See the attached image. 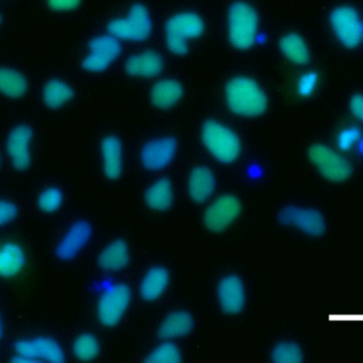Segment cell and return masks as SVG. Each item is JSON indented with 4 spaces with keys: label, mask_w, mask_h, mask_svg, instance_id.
<instances>
[{
    "label": "cell",
    "mask_w": 363,
    "mask_h": 363,
    "mask_svg": "<svg viewBox=\"0 0 363 363\" xmlns=\"http://www.w3.org/2000/svg\"><path fill=\"white\" fill-rule=\"evenodd\" d=\"M28 91L27 78L10 67H0V94L10 99H20Z\"/></svg>",
    "instance_id": "27"
},
{
    "label": "cell",
    "mask_w": 363,
    "mask_h": 363,
    "mask_svg": "<svg viewBox=\"0 0 363 363\" xmlns=\"http://www.w3.org/2000/svg\"><path fill=\"white\" fill-rule=\"evenodd\" d=\"M318 84V74L315 71H309L305 72L303 75L299 77L298 82H296V91L301 96H309Z\"/></svg>",
    "instance_id": "33"
},
{
    "label": "cell",
    "mask_w": 363,
    "mask_h": 363,
    "mask_svg": "<svg viewBox=\"0 0 363 363\" xmlns=\"http://www.w3.org/2000/svg\"><path fill=\"white\" fill-rule=\"evenodd\" d=\"M241 213V201L234 194L218 196L204 211L203 223L210 231L225 230Z\"/></svg>",
    "instance_id": "14"
},
{
    "label": "cell",
    "mask_w": 363,
    "mask_h": 363,
    "mask_svg": "<svg viewBox=\"0 0 363 363\" xmlns=\"http://www.w3.org/2000/svg\"><path fill=\"white\" fill-rule=\"evenodd\" d=\"M26 252L23 247L14 241L0 245V277L11 278L18 275L26 267Z\"/></svg>",
    "instance_id": "23"
},
{
    "label": "cell",
    "mask_w": 363,
    "mask_h": 363,
    "mask_svg": "<svg viewBox=\"0 0 363 363\" xmlns=\"http://www.w3.org/2000/svg\"><path fill=\"white\" fill-rule=\"evenodd\" d=\"M92 238V224L85 218L75 220L55 245L54 254L61 261L77 258Z\"/></svg>",
    "instance_id": "12"
},
{
    "label": "cell",
    "mask_w": 363,
    "mask_h": 363,
    "mask_svg": "<svg viewBox=\"0 0 363 363\" xmlns=\"http://www.w3.org/2000/svg\"><path fill=\"white\" fill-rule=\"evenodd\" d=\"M183 95L180 81L174 78H163L153 84L150 89V102L159 109H167L176 105Z\"/></svg>",
    "instance_id": "21"
},
{
    "label": "cell",
    "mask_w": 363,
    "mask_h": 363,
    "mask_svg": "<svg viewBox=\"0 0 363 363\" xmlns=\"http://www.w3.org/2000/svg\"><path fill=\"white\" fill-rule=\"evenodd\" d=\"M169 285V271L164 267L156 265L146 271L143 275L139 294L145 301H155L157 299Z\"/></svg>",
    "instance_id": "24"
},
{
    "label": "cell",
    "mask_w": 363,
    "mask_h": 363,
    "mask_svg": "<svg viewBox=\"0 0 363 363\" xmlns=\"http://www.w3.org/2000/svg\"><path fill=\"white\" fill-rule=\"evenodd\" d=\"M217 298L221 309L228 315H237L244 309L245 291L237 275L224 277L217 286Z\"/></svg>",
    "instance_id": "16"
},
{
    "label": "cell",
    "mask_w": 363,
    "mask_h": 363,
    "mask_svg": "<svg viewBox=\"0 0 363 363\" xmlns=\"http://www.w3.org/2000/svg\"><path fill=\"white\" fill-rule=\"evenodd\" d=\"M225 102L240 116H258L265 112L268 99L258 82L248 77H234L225 84Z\"/></svg>",
    "instance_id": "1"
},
{
    "label": "cell",
    "mask_w": 363,
    "mask_h": 363,
    "mask_svg": "<svg viewBox=\"0 0 363 363\" xmlns=\"http://www.w3.org/2000/svg\"><path fill=\"white\" fill-rule=\"evenodd\" d=\"M72 353L78 360L89 362L99 356L101 345L95 335L89 332L79 333L72 342Z\"/></svg>",
    "instance_id": "29"
},
{
    "label": "cell",
    "mask_w": 363,
    "mask_h": 363,
    "mask_svg": "<svg viewBox=\"0 0 363 363\" xmlns=\"http://www.w3.org/2000/svg\"><path fill=\"white\" fill-rule=\"evenodd\" d=\"M72 98V86L60 78H50L43 86V102L50 109H60Z\"/></svg>",
    "instance_id": "25"
},
{
    "label": "cell",
    "mask_w": 363,
    "mask_h": 363,
    "mask_svg": "<svg viewBox=\"0 0 363 363\" xmlns=\"http://www.w3.org/2000/svg\"><path fill=\"white\" fill-rule=\"evenodd\" d=\"M278 220L289 227H295L296 230L312 235L320 237L326 231V221L323 214L311 207H298V206H286L279 214Z\"/></svg>",
    "instance_id": "10"
},
{
    "label": "cell",
    "mask_w": 363,
    "mask_h": 363,
    "mask_svg": "<svg viewBox=\"0 0 363 363\" xmlns=\"http://www.w3.org/2000/svg\"><path fill=\"white\" fill-rule=\"evenodd\" d=\"M145 203L156 211L167 210L173 204V187L167 177H160L153 182L145 191Z\"/></svg>",
    "instance_id": "26"
},
{
    "label": "cell",
    "mask_w": 363,
    "mask_h": 363,
    "mask_svg": "<svg viewBox=\"0 0 363 363\" xmlns=\"http://www.w3.org/2000/svg\"><path fill=\"white\" fill-rule=\"evenodd\" d=\"M216 189V177L207 166H196L187 177V191L193 201L204 203Z\"/></svg>",
    "instance_id": "20"
},
{
    "label": "cell",
    "mask_w": 363,
    "mask_h": 363,
    "mask_svg": "<svg viewBox=\"0 0 363 363\" xmlns=\"http://www.w3.org/2000/svg\"><path fill=\"white\" fill-rule=\"evenodd\" d=\"M16 353L24 354L34 360L35 363L41 360H47L51 363H62L65 362V353L61 345L50 336H34L18 339L14 343Z\"/></svg>",
    "instance_id": "13"
},
{
    "label": "cell",
    "mask_w": 363,
    "mask_h": 363,
    "mask_svg": "<svg viewBox=\"0 0 363 363\" xmlns=\"http://www.w3.org/2000/svg\"><path fill=\"white\" fill-rule=\"evenodd\" d=\"M201 140L208 153L221 163H233L241 152L240 138L234 130L216 119L201 125Z\"/></svg>",
    "instance_id": "3"
},
{
    "label": "cell",
    "mask_w": 363,
    "mask_h": 363,
    "mask_svg": "<svg viewBox=\"0 0 363 363\" xmlns=\"http://www.w3.org/2000/svg\"><path fill=\"white\" fill-rule=\"evenodd\" d=\"M0 24H1V16H0Z\"/></svg>",
    "instance_id": "41"
},
{
    "label": "cell",
    "mask_w": 363,
    "mask_h": 363,
    "mask_svg": "<svg viewBox=\"0 0 363 363\" xmlns=\"http://www.w3.org/2000/svg\"><path fill=\"white\" fill-rule=\"evenodd\" d=\"M125 72L129 77L153 78L163 69V58L153 50H143L128 57L123 64Z\"/></svg>",
    "instance_id": "17"
},
{
    "label": "cell",
    "mask_w": 363,
    "mask_h": 363,
    "mask_svg": "<svg viewBox=\"0 0 363 363\" xmlns=\"http://www.w3.org/2000/svg\"><path fill=\"white\" fill-rule=\"evenodd\" d=\"M271 359L281 363H298L302 360V350L294 342H281L274 346Z\"/></svg>",
    "instance_id": "32"
},
{
    "label": "cell",
    "mask_w": 363,
    "mask_h": 363,
    "mask_svg": "<svg viewBox=\"0 0 363 363\" xmlns=\"http://www.w3.org/2000/svg\"><path fill=\"white\" fill-rule=\"evenodd\" d=\"M329 23L333 34L346 48L357 47L363 40V24L357 11L350 6H337L330 11Z\"/></svg>",
    "instance_id": "8"
},
{
    "label": "cell",
    "mask_w": 363,
    "mask_h": 363,
    "mask_svg": "<svg viewBox=\"0 0 363 363\" xmlns=\"http://www.w3.org/2000/svg\"><path fill=\"white\" fill-rule=\"evenodd\" d=\"M349 106H350L352 113H353L357 119L363 121V95L354 94V95L350 98Z\"/></svg>",
    "instance_id": "37"
},
{
    "label": "cell",
    "mask_w": 363,
    "mask_h": 363,
    "mask_svg": "<svg viewBox=\"0 0 363 363\" xmlns=\"http://www.w3.org/2000/svg\"><path fill=\"white\" fill-rule=\"evenodd\" d=\"M64 203V191L57 186L45 187L37 197V206L43 213H55Z\"/></svg>",
    "instance_id": "30"
},
{
    "label": "cell",
    "mask_w": 363,
    "mask_h": 363,
    "mask_svg": "<svg viewBox=\"0 0 363 363\" xmlns=\"http://www.w3.org/2000/svg\"><path fill=\"white\" fill-rule=\"evenodd\" d=\"M227 33L233 47L238 50L252 47L258 33L257 10L247 1H234L227 13Z\"/></svg>",
    "instance_id": "2"
},
{
    "label": "cell",
    "mask_w": 363,
    "mask_h": 363,
    "mask_svg": "<svg viewBox=\"0 0 363 363\" xmlns=\"http://www.w3.org/2000/svg\"><path fill=\"white\" fill-rule=\"evenodd\" d=\"M279 50L288 61L296 65H305L309 61L308 45L305 40L296 33H288L282 35L279 40Z\"/></svg>",
    "instance_id": "28"
},
{
    "label": "cell",
    "mask_w": 363,
    "mask_h": 363,
    "mask_svg": "<svg viewBox=\"0 0 363 363\" xmlns=\"http://www.w3.org/2000/svg\"><path fill=\"white\" fill-rule=\"evenodd\" d=\"M193 329V318L186 311L170 312L159 325L157 336L163 340H172L186 336Z\"/></svg>",
    "instance_id": "22"
},
{
    "label": "cell",
    "mask_w": 363,
    "mask_h": 363,
    "mask_svg": "<svg viewBox=\"0 0 363 363\" xmlns=\"http://www.w3.org/2000/svg\"><path fill=\"white\" fill-rule=\"evenodd\" d=\"M129 247L122 238H115L108 242L98 254V267L105 272H118L129 262Z\"/></svg>",
    "instance_id": "19"
},
{
    "label": "cell",
    "mask_w": 363,
    "mask_h": 363,
    "mask_svg": "<svg viewBox=\"0 0 363 363\" xmlns=\"http://www.w3.org/2000/svg\"><path fill=\"white\" fill-rule=\"evenodd\" d=\"M34 132L28 123H17L13 126L6 138V152L11 166L24 172L31 166V140Z\"/></svg>",
    "instance_id": "11"
},
{
    "label": "cell",
    "mask_w": 363,
    "mask_h": 363,
    "mask_svg": "<svg viewBox=\"0 0 363 363\" xmlns=\"http://www.w3.org/2000/svg\"><path fill=\"white\" fill-rule=\"evenodd\" d=\"M0 166H1V155H0Z\"/></svg>",
    "instance_id": "40"
},
{
    "label": "cell",
    "mask_w": 363,
    "mask_h": 363,
    "mask_svg": "<svg viewBox=\"0 0 363 363\" xmlns=\"http://www.w3.org/2000/svg\"><path fill=\"white\" fill-rule=\"evenodd\" d=\"M360 132L356 128H346L337 136V145L342 150H349L359 139Z\"/></svg>",
    "instance_id": "35"
},
{
    "label": "cell",
    "mask_w": 363,
    "mask_h": 363,
    "mask_svg": "<svg viewBox=\"0 0 363 363\" xmlns=\"http://www.w3.org/2000/svg\"><path fill=\"white\" fill-rule=\"evenodd\" d=\"M3 333H4V325H3V319H1V315H0V339L3 337Z\"/></svg>",
    "instance_id": "38"
},
{
    "label": "cell",
    "mask_w": 363,
    "mask_h": 363,
    "mask_svg": "<svg viewBox=\"0 0 363 363\" xmlns=\"http://www.w3.org/2000/svg\"><path fill=\"white\" fill-rule=\"evenodd\" d=\"M106 28L118 40L145 41L152 33V18L146 6L136 3L129 9L126 17L111 20Z\"/></svg>",
    "instance_id": "5"
},
{
    "label": "cell",
    "mask_w": 363,
    "mask_h": 363,
    "mask_svg": "<svg viewBox=\"0 0 363 363\" xmlns=\"http://www.w3.org/2000/svg\"><path fill=\"white\" fill-rule=\"evenodd\" d=\"M18 216V207L14 201L0 199V227L14 221Z\"/></svg>",
    "instance_id": "34"
},
{
    "label": "cell",
    "mask_w": 363,
    "mask_h": 363,
    "mask_svg": "<svg viewBox=\"0 0 363 363\" xmlns=\"http://www.w3.org/2000/svg\"><path fill=\"white\" fill-rule=\"evenodd\" d=\"M308 156L319 173L330 182H345L352 174L350 162L326 145L313 143L308 150Z\"/></svg>",
    "instance_id": "7"
},
{
    "label": "cell",
    "mask_w": 363,
    "mask_h": 363,
    "mask_svg": "<svg viewBox=\"0 0 363 363\" xmlns=\"http://www.w3.org/2000/svg\"><path fill=\"white\" fill-rule=\"evenodd\" d=\"M180 360V350L172 342H162L145 359L147 363H177Z\"/></svg>",
    "instance_id": "31"
},
{
    "label": "cell",
    "mask_w": 363,
    "mask_h": 363,
    "mask_svg": "<svg viewBox=\"0 0 363 363\" xmlns=\"http://www.w3.org/2000/svg\"><path fill=\"white\" fill-rule=\"evenodd\" d=\"M360 149H362V152H363V143H362V145H360Z\"/></svg>",
    "instance_id": "39"
},
{
    "label": "cell",
    "mask_w": 363,
    "mask_h": 363,
    "mask_svg": "<svg viewBox=\"0 0 363 363\" xmlns=\"http://www.w3.org/2000/svg\"><path fill=\"white\" fill-rule=\"evenodd\" d=\"M130 288L123 282H116L106 286L96 303V315L99 322L106 328L118 325L130 303Z\"/></svg>",
    "instance_id": "6"
},
{
    "label": "cell",
    "mask_w": 363,
    "mask_h": 363,
    "mask_svg": "<svg viewBox=\"0 0 363 363\" xmlns=\"http://www.w3.org/2000/svg\"><path fill=\"white\" fill-rule=\"evenodd\" d=\"M177 152V140L173 136H160L147 140L140 149L142 166L150 172L166 167Z\"/></svg>",
    "instance_id": "15"
},
{
    "label": "cell",
    "mask_w": 363,
    "mask_h": 363,
    "mask_svg": "<svg viewBox=\"0 0 363 363\" xmlns=\"http://www.w3.org/2000/svg\"><path fill=\"white\" fill-rule=\"evenodd\" d=\"M101 160L102 170L106 179L116 180L123 170V146L116 135H106L101 140Z\"/></svg>",
    "instance_id": "18"
},
{
    "label": "cell",
    "mask_w": 363,
    "mask_h": 363,
    "mask_svg": "<svg viewBox=\"0 0 363 363\" xmlns=\"http://www.w3.org/2000/svg\"><path fill=\"white\" fill-rule=\"evenodd\" d=\"M82 0H47V4L51 10L55 11H71L75 10Z\"/></svg>",
    "instance_id": "36"
},
{
    "label": "cell",
    "mask_w": 363,
    "mask_h": 363,
    "mask_svg": "<svg viewBox=\"0 0 363 363\" xmlns=\"http://www.w3.org/2000/svg\"><path fill=\"white\" fill-rule=\"evenodd\" d=\"M121 51L119 40L109 33L95 35L88 41V52L81 65L85 71L102 72L121 55Z\"/></svg>",
    "instance_id": "9"
},
{
    "label": "cell",
    "mask_w": 363,
    "mask_h": 363,
    "mask_svg": "<svg viewBox=\"0 0 363 363\" xmlns=\"http://www.w3.org/2000/svg\"><path fill=\"white\" fill-rule=\"evenodd\" d=\"M204 31L203 18L194 11H180L173 14L164 24L166 45L176 55H186L187 41L200 37Z\"/></svg>",
    "instance_id": "4"
}]
</instances>
